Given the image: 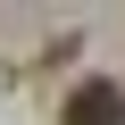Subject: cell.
Listing matches in <instances>:
<instances>
[{
  "instance_id": "1",
  "label": "cell",
  "mask_w": 125,
  "mask_h": 125,
  "mask_svg": "<svg viewBox=\"0 0 125 125\" xmlns=\"http://www.w3.org/2000/svg\"><path fill=\"white\" fill-rule=\"evenodd\" d=\"M58 125H125V83H108V75L75 83L67 108H58Z\"/></svg>"
}]
</instances>
